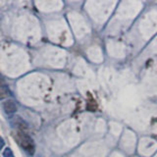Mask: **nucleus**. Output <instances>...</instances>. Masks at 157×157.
Segmentation results:
<instances>
[{"label": "nucleus", "mask_w": 157, "mask_h": 157, "mask_svg": "<svg viewBox=\"0 0 157 157\" xmlns=\"http://www.w3.org/2000/svg\"><path fill=\"white\" fill-rule=\"evenodd\" d=\"M9 95H11V91L9 90V88L6 86H2L0 88V98L4 99L5 97H7Z\"/></svg>", "instance_id": "nucleus-4"}, {"label": "nucleus", "mask_w": 157, "mask_h": 157, "mask_svg": "<svg viewBox=\"0 0 157 157\" xmlns=\"http://www.w3.org/2000/svg\"><path fill=\"white\" fill-rule=\"evenodd\" d=\"M17 139H18L20 145H21L28 153H29V154L34 153V144H33V140L31 139V136H29L28 134H26L25 132L20 131L18 132Z\"/></svg>", "instance_id": "nucleus-1"}, {"label": "nucleus", "mask_w": 157, "mask_h": 157, "mask_svg": "<svg viewBox=\"0 0 157 157\" xmlns=\"http://www.w3.org/2000/svg\"><path fill=\"white\" fill-rule=\"evenodd\" d=\"M12 124H13L15 127H17L18 129H19L20 131H22V132H25V130H27V129H28L27 123L25 122L23 119H21V117H19V116L13 118Z\"/></svg>", "instance_id": "nucleus-3"}, {"label": "nucleus", "mask_w": 157, "mask_h": 157, "mask_svg": "<svg viewBox=\"0 0 157 157\" xmlns=\"http://www.w3.org/2000/svg\"><path fill=\"white\" fill-rule=\"evenodd\" d=\"M3 157H15L13 154V151L11 150L10 147H6L4 150H3Z\"/></svg>", "instance_id": "nucleus-6"}, {"label": "nucleus", "mask_w": 157, "mask_h": 157, "mask_svg": "<svg viewBox=\"0 0 157 157\" xmlns=\"http://www.w3.org/2000/svg\"><path fill=\"white\" fill-rule=\"evenodd\" d=\"M87 109L90 110V111H95L96 110V108H97V105H96V103L94 100H91V101H88L87 102Z\"/></svg>", "instance_id": "nucleus-5"}, {"label": "nucleus", "mask_w": 157, "mask_h": 157, "mask_svg": "<svg viewBox=\"0 0 157 157\" xmlns=\"http://www.w3.org/2000/svg\"><path fill=\"white\" fill-rule=\"evenodd\" d=\"M2 107H3L4 112L6 113V114H14V113L16 112L17 109H18L17 104L12 99L5 100L3 102V104H2Z\"/></svg>", "instance_id": "nucleus-2"}]
</instances>
